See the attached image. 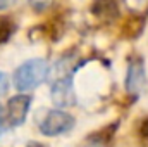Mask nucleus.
I'll return each instance as SVG.
<instances>
[{
	"mask_svg": "<svg viewBox=\"0 0 148 147\" xmlns=\"http://www.w3.org/2000/svg\"><path fill=\"white\" fill-rule=\"evenodd\" d=\"M74 126V118L66 112V111H48L47 116L41 119L40 123V132L47 137H55V135H62L67 133L69 130H73Z\"/></svg>",
	"mask_w": 148,
	"mask_h": 147,
	"instance_id": "2",
	"label": "nucleus"
},
{
	"mask_svg": "<svg viewBox=\"0 0 148 147\" xmlns=\"http://www.w3.org/2000/svg\"><path fill=\"white\" fill-rule=\"evenodd\" d=\"M117 5L114 3V0H98L97 3H93V12L95 14H109L110 10L112 14H117Z\"/></svg>",
	"mask_w": 148,
	"mask_h": 147,
	"instance_id": "6",
	"label": "nucleus"
},
{
	"mask_svg": "<svg viewBox=\"0 0 148 147\" xmlns=\"http://www.w3.org/2000/svg\"><path fill=\"white\" fill-rule=\"evenodd\" d=\"M7 90H9V78L5 73L0 71V95L7 94Z\"/></svg>",
	"mask_w": 148,
	"mask_h": 147,
	"instance_id": "9",
	"label": "nucleus"
},
{
	"mask_svg": "<svg viewBox=\"0 0 148 147\" xmlns=\"http://www.w3.org/2000/svg\"><path fill=\"white\" fill-rule=\"evenodd\" d=\"M3 118H5V111H3V106L0 104V125H2V121H3Z\"/></svg>",
	"mask_w": 148,
	"mask_h": 147,
	"instance_id": "11",
	"label": "nucleus"
},
{
	"mask_svg": "<svg viewBox=\"0 0 148 147\" xmlns=\"http://www.w3.org/2000/svg\"><path fill=\"white\" fill-rule=\"evenodd\" d=\"M29 3H31V7H33L36 12H41V10H45L47 7H50L52 0H29Z\"/></svg>",
	"mask_w": 148,
	"mask_h": 147,
	"instance_id": "8",
	"label": "nucleus"
},
{
	"mask_svg": "<svg viewBox=\"0 0 148 147\" xmlns=\"http://www.w3.org/2000/svg\"><path fill=\"white\" fill-rule=\"evenodd\" d=\"M145 83H147V73H145L143 61L141 59L131 61L127 68V76H126V90L129 94H140Z\"/></svg>",
	"mask_w": 148,
	"mask_h": 147,
	"instance_id": "5",
	"label": "nucleus"
},
{
	"mask_svg": "<svg viewBox=\"0 0 148 147\" xmlns=\"http://www.w3.org/2000/svg\"><path fill=\"white\" fill-rule=\"evenodd\" d=\"M50 95H52V102L59 107H69L76 102L74 97V87H73V78L71 76H60L53 81L52 88H50Z\"/></svg>",
	"mask_w": 148,
	"mask_h": 147,
	"instance_id": "3",
	"label": "nucleus"
},
{
	"mask_svg": "<svg viewBox=\"0 0 148 147\" xmlns=\"http://www.w3.org/2000/svg\"><path fill=\"white\" fill-rule=\"evenodd\" d=\"M10 33H12V26H10V23H9L7 19H2V23H0V43L5 42Z\"/></svg>",
	"mask_w": 148,
	"mask_h": 147,
	"instance_id": "7",
	"label": "nucleus"
},
{
	"mask_svg": "<svg viewBox=\"0 0 148 147\" xmlns=\"http://www.w3.org/2000/svg\"><path fill=\"white\" fill-rule=\"evenodd\" d=\"M31 106V97L29 95H14L7 102V118L12 126H19L26 121L28 111Z\"/></svg>",
	"mask_w": 148,
	"mask_h": 147,
	"instance_id": "4",
	"label": "nucleus"
},
{
	"mask_svg": "<svg viewBox=\"0 0 148 147\" xmlns=\"http://www.w3.org/2000/svg\"><path fill=\"white\" fill-rule=\"evenodd\" d=\"M50 73V66L45 59H29L23 62L14 73V87L19 92H29L41 85Z\"/></svg>",
	"mask_w": 148,
	"mask_h": 147,
	"instance_id": "1",
	"label": "nucleus"
},
{
	"mask_svg": "<svg viewBox=\"0 0 148 147\" xmlns=\"http://www.w3.org/2000/svg\"><path fill=\"white\" fill-rule=\"evenodd\" d=\"M9 3H10V0H0V10H2V9H7Z\"/></svg>",
	"mask_w": 148,
	"mask_h": 147,
	"instance_id": "10",
	"label": "nucleus"
}]
</instances>
